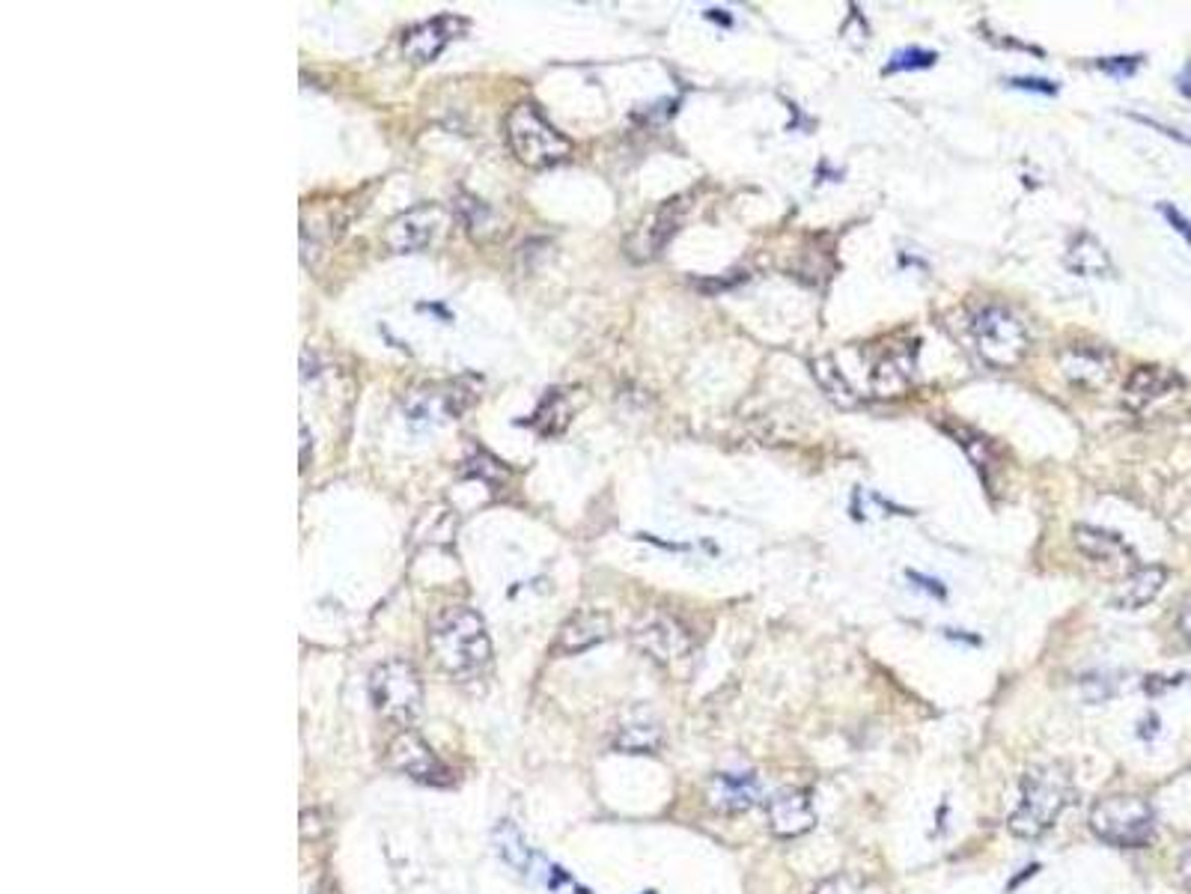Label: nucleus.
I'll return each mask as SVG.
<instances>
[{
    "mask_svg": "<svg viewBox=\"0 0 1191 894\" xmlns=\"http://www.w3.org/2000/svg\"><path fill=\"white\" fill-rule=\"evenodd\" d=\"M429 653L436 665L456 683L480 680L491 665V641L480 612L450 605L429 623Z\"/></svg>",
    "mask_w": 1191,
    "mask_h": 894,
    "instance_id": "1",
    "label": "nucleus"
},
{
    "mask_svg": "<svg viewBox=\"0 0 1191 894\" xmlns=\"http://www.w3.org/2000/svg\"><path fill=\"white\" fill-rule=\"evenodd\" d=\"M1075 799V785L1064 764L1031 767L1022 778V803L1009 814V832L1018 838H1039Z\"/></svg>",
    "mask_w": 1191,
    "mask_h": 894,
    "instance_id": "2",
    "label": "nucleus"
},
{
    "mask_svg": "<svg viewBox=\"0 0 1191 894\" xmlns=\"http://www.w3.org/2000/svg\"><path fill=\"white\" fill-rule=\"evenodd\" d=\"M504 132H507V144L512 149V156L519 158L525 167H534V171H546V167L560 165V162L573 156V144L530 101H521V105L509 110Z\"/></svg>",
    "mask_w": 1191,
    "mask_h": 894,
    "instance_id": "3",
    "label": "nucleus"
},
{
    "mask_svg": "<svg viewBox=\"0 0 1191 894\" xmlns=\"http://www.w3.org/2000/svg\"><path fill=\"white\" fill-rule=\"evenodd\" d=\"M370 698L382 719L409 728L423 710V680L409 659H388L370 674Z\"/></svg>",
    "mask_w": 1191,
    "mask_h": 894,
    "instance_id": "4",
    "label": "nucleus"
},
{
    "mask_svg": "<svg viewBox=\"0 0 1191 894\" xmlns=\"http://www.w3.org/2000/svg\"><path fill=\"white\" fill-rule=\"evenodd\" d=\"M972 334L974 347H977L983 361L992 367H1000V370L1018 367L1031 352V334L1025 329V322L1018 320L1016 313H1009L1007 308H998V304H989V308L974 313Z\"/></svg>",
    "mask_w": 1191,
    "mask_h": 894,
    "instance_id": "5",
    "label": "nucleus"
},
{
    "mask_svg": "<svg viewBox=\"0 0 1191 894\" xmlns=\"http://www.w3.org/2000/svg\"><path fill=\"white\" fill-rule=\"evenodd\" d=\"M1091 829L1111 847H1146L1155 838V814L1141 796H1109L1093 805Z\"/></svg>",
    "mask_w": 1191,
    "mask_h": 894,
    "instance_id": "6",
    "label": "nucleus"
},
{
    "mask_svg": "<svg viewBox=\"0 0 1191 894\" xmlns=\"http://www.w3.org/2000/svg\"><path fill=\"white\" fill-rule=\"evenodd\" d=\"M384 760H388V767L397 769L400 776H409L411 781H420V785L447 787L453 781V772L447 769L445 760L429 749L420 733H414V730L409 728L400 730V733L388 742Z\"/></svg>",
    "mask_w": 1191,
    "mask_h": 894,
    "instance_id": "7",
    "label": "nucleus"
},
{
    "mask_svg": "<svg viewBox=\"0 0 1191 894\" xmlns=\"http://www.w3.org/2000/svg\"><path fill=\"white\" fill-rule=\"evenodd\" d=\"M685 212H689V203L683 197H673V201L662 203L658 210L650 212L626 236L623 247H626L628 260L632 263H653L655 256H662L667 242L683 227Z\"/></svg>",
    "mask_w": 1191,
    "mask_h": 894,
    "instance_id": "8",
    "label": "nucleus"
},
{
    "mask_svg": "<svg viewBox=\"0 0 1191 894\" xmlns=\"http://www.w3.org/2000/svg\"><path fill=\"white\" fill-rule=\"evenodd\" d=\"M635 648L658 665H673L692 653L694 641L683 623L673 621L671 614H646L644 621L632 630Z\"/></svg>",
    "mask_w": 1191,
    "mask_h": 894,
    "instance_id": "9",
    "label": "nucleus"
},
{
    "mask_svg": "<svg viewBox=\"0 0 1191 894\" xmlns=\"http://www.w3.org/2000/svg\"><path fill=\"white\" fill-rule=\"evenodd\" d=\"M441 227H445V210L418 206V210L406 212V215L391 221V227L384 233V242H388L393 254H418V251H427L436 242Z\"/></svg>",
    "mask_w": 1191,
    "mask_h": 894,
    "instance_id": "10",
    "label": "nucleus"
},
{
    "mask_svg": "<svg viewBox=\"0 0 1191 894\" xmlns=\"http://www.w3.org/2000/svg\"><path fill=\"white\" fill-rule=\"evenodd\" d=\"M760 794H763V787L754 772H719L706 785V805L715 814L736 817V814L751 812Z\"/></svg>",
    "mask_w": 1191,
    "mask_h": 894,
    "instance_id": "11",
    "label": "nucleus"
},
{
    "mask_svg": "<svg viewBox=\"0 0 1191 894\" xmlns=\"http://www.w3.org/2000/svg\"><path fill=\"white\" fill-rule=\"evenodd\" d=\"M765 820H769V829L778 838H799V835L817 826V812H813V803H810V796L804 790L787 787V790H778L769 799Z\"/></svg>",
    "mask_w": 1191,
    "mask_h": 894,
    "instance_id": "12",
    "label": "nucleus"
},
{
    "mask_svg": "<svg viewBox=\"0 0 1191 894\" xmlns=\"http://www.w3.org/2000/svg\"><path fill=\"white\" fill-rule=\"evenodd\" d=\"M465 28H468V25H465V19H459V16H438V19L423 21L418 28H411L409 33L402 37V51H406L411 64H432Z\"/></svg>",
    "mask_w": 1191,
    "mask_h": 894,
    "instance_id": "13",
    "label": "nucleus"
},
{
    "mask_svg": "<svg viewBox=\"0 0 1191 894\" xmlns=\"http://www.w3.org/2000/svg\"><path fill=\"white\" fill-rule=\"evenodd\" d=\"M611 635V618L605 612H596V609H584V612H575L569 621L560 626L555 641L557 653L564 657H575V653H584V650L596 648L602 641Z\"/></svg>",
    "mask_w": 1191,
    "mask_h": 894,
    "instance_id": "14",
    "label": "nucleus"
},
{
    "mask_svg": "<svg viewBox=\"0 0 1191 894\" xmlns=\"http://www.w3.org/2000/svg\"><path fill=\"white\" fill-rule=\"evenodd\" d=\"M1073 543L1075 548L1082 552L1087 561L1100 566H1109V570H1126L1135 557L1129 552V546L1117 534L1111 531L1093 528V525H1075L1073 528Z\"/></svg>",
    "mask_w": 1191,
    "mask_h": 894,
    "instance_id": "15",
    "label": "nucleus"
},
{
    "mask_svg": "<svg viewBox=\"0 0 1191 894\" xmlns=\"http://www.w3.org/2000/svg\"><path fill=\"white\" fill-rule=\"evenodd\" d=\"M1177 385H1180V379H1177V373L1168 370V367L1141 365L1129 373L1126 388H1123V400H1126L1129 409L1141 411L1146 409V406L1162 400V397H1168V393H1173Z\"/></svg>",
    "mask_w": 1191,
    "mask_h": 894,
    "instance_id": "16",
    "label": "nucleus"
},
{
    "mask_svg": "<svg viewBox=\"0 0 1191 894\" xmlns=\"http://www.w3.org/2000/svg\"><path fill=\"white\" fill-rule=\"evenodd\" d=\"M1061 367H1064V373L1070 376L1073 382L1105 385L1111 379V370H1114V356H1111L1105 347L1075 343V347L1061 352Z\"/></svg>",
    "mask_w": 1191,
    "mask_h": 894,
    "instance_id": "17",
    "label": "nucleus"
},
{
    "mask_svg": "<svg viewBox=\"0 0 1191 894\" xmlns=\"http://www.w3.org/2000/svg\"><path fill=\"white\" fill-rule=\"evenodd\" d=\"M876 397H902L915 385V347L891 349L873 370Z\"/></svg>",
    "mask_w": 1191,
    "mask_h": 894,
    "instance_id": "18",
    "label": "nucleus"
},
{
    "mask_svg": "<svg viewBox=\"0 0 1191 894\" xmlns=\"http://www.w3.org/2000/svg\"><path fill=\"white\" fill-rule=\"evenodd\" d=\"M1164 582H1168V570L1164 566H1138L1135 573H1129L1123 579V584L1114 593V605L1123 609V612H1138L1150 605L1162 593Z\"/></svg>",
    "mask_w": 1191,
    "mask_h": 894,
    "instance_id": "19",
    "label": "nucleus"
},
{
    "mask_svg": "<svg viewBox=\"0 0 1191 894\" xmlns=\"http://www.w3.org/2000/svg\"><path fill=\"white\" fill-rule=\"evenodd\" d=\"M1064 263L1070 272L1082 274V278H1109V274L1114 272L1109 251H1105V245H1102L1096 236H1091V233H1082V236H1075L1073 242H1070Z\"/></svg>",
    "mask_w": 1191,
    "mask_h": 894,
    "instance_id": "20",
    "label": "nucleus"
},
{
    "mask_svg": "<svg viewBox=\"0 0 1191 894\" xmlns=\"http://www.w3.org/2000/svg\"><path fill=\"white\" fill-rule=\"evenodd\" d=\"M810 373H813V379H817L819 391L826 393L828 400L834 402L837 409H856L858 402H861V397L856 393L852 382L846 379V373L837 367V361L831 356L813 358V361H810Z\"/></svg>",
    "mask_w": 1191,
    "mask_h": 894,
    "instance_id": "21",
    "label": "nucleus"
},
{
    "mask_svg": "<svg viewBox=\"0 0 1191 894\" xmlns=\"http://www.w3.org/2000/svg\"><path fill=\"white\" fill-rule=\"evenodd\" d=\"M664 733L658 725H650V721H637V725H626V728L617 730L614 737V749L626 751V755H653V751L662 749Z\"/></svg>",
    "mask_w": 1191,
    "mask_h": 894,
    "instance_id": "22",
    "label": "nucleus"
},
{
    "mask_svg": "<svg viewBox=\"0 0 1191 894\" xmlns=\"http://www.w3.org/2000/svg\"><path fill=\"white\" fill-rule=\"evenodd\" d=\"M813 894H888V888H885L882 883H876V880L840 874V876H828V880H822Z\"/></svg>",
    "mask_w": 1191,
    "mask_h": 894,
    "instance_id": "23",
    "label": "nucleus"
},
{
    "mask_svg": "<svg viewBox=\"0 0 1191 894\" xmlns=\"http://www.w3.org/2000/svg\"><path fill=\"white\" fill-rule=\"evenodd\" d=\"M498 853L512 867H528V844L512 823H504L498 829Z\"/></svg>",
    "mask_w": 1191,
    "mask_h": 894,
    "instance_id": "24",
    "label": "nucleus"
},
{
    "mask_svg": "<svg viewBox=\"0 0 1191 894\" xmlns=\"http://www.w3.org/2000/svg\"><path fill=\"white\" fill-rule=\"evenodd\" d=\"M936 60H938V55H933V51H924V48H906V51H900V55L894 57L891 64L885 66V75L906 72V69H927V66H933Z\"/></svg>",
    "mask_w": 1191,
    "mask_h": 894,
    "instance_id": "25",
    "label": "nucleus"
},
{
    "mask_svg": "<svg viewBox=\"0 0 1191 894\" xmlns=\"http://www.w3.org/2000/svg\"><path fill=\"white\" fill-rule=\"evenodd\" d=\"M546 883H548V888H551V892H555V894H566V892H575V888H578V885H575L573 876L566 874V871H560V867H557V865L548 867Z\"/></svg>",
    "mask_w": 1191,
    "mask_h": 894,
    "instance_id": "26",
    "label": "nucleus"
},
{
    "mask_svg": "<svg viewBox=\"0 0 1191 894\" xmlns=\"http://www.w3.org/2000/svg\"><path fill=\"white\" fill-rule=\"evenodd\" d=\"M1159 210H1162L1164 218L1171 221V227L1177 230V233H1180V236L1185 239V242H1189V245H1191V221L1185 218V215H1182L1180 210H1173L1171 203H1162V206H1159Z\"/></svg>",
    "mask_w": 1191,
    "mask_h": 894,
    "instance_id": "27",
    "label": "nucleus"
},
{
    "mask_svg": "<svg viewBox=\"0 0 1191 894\" xmlns=\"http://www.w3.org/2000/svg\"><path fill=\"white\" fill-rule=\"evenodd\" d=\"M1177 876H1180V885L1185 892H1191V838L1182 844L1180 858H1177Z\"/></svg>",
    "mask_w": 1191,
    "mask_h": 894,
    "instance_id": "28",
    "label": "nucleus"
},
{
    "mask_svg": "<svg viewBox=\"0 0 1191 894\" xmlns=\"http://www.w3.org/2000/svg\"><path fill=\"white\" fill-rule=\"evenodd\" d=\"M328 826L319 820V812H304L301 814V838H319L325 835Z\"/></svg>",
    "mask_w": 1191,
    "mask_h": 894,
    "instance_id": "29",
    "label": "nucleus"
},
{
    "mask_svg": "<svg viewBox=\"0 0 1191 894\" xmlns=\"http://www.w3.org/2000/svg\"><path fill=\"white\" fill-rule=\"evenodd\" d=\"M1102 69L1114 75H1132L1138 69V57H1111V60H1102Z\"/></svg>",
    "mask_w": 1191,
    "mask_h": 894,
    "instance_id": "30",
    "label": "nucleus"
},
{
    "mask_svg": "<svg viewBox=\"0 0 1191 894\" xmlns=\"http://www.w3.org/2000/svg\"><path fill=\"white\" fill-rule=\"evenodd\" d=\"M1009 87H1018V90H1039V93H1046V96L1057 93V84L1043 81V78H1013Z\"/></svg>",
    "mask_w": 1191,
    "mask_h": 894,
    "instance_id": "31",
    "label": "nucleus"
},
{
    "mask_svg": "<svg viewBox=\"0 0 1191 894\" xmlns=\"http://www.w3.org/2000/svg\"><path fill=\"white\" fill-rule=\"evenodd\" d=\"M909 579H911V582H924V587H927L929 593H936V596H945V587H941V582H933V579H927V575L911 573V570H909Z\"/></svg>",
    "mask_w": 1191,
    "mask_h": 894,
    "instance_id": "32",
    "label": "nucleus"
},
{
    "mask_svg": "<svg viewBox=\"0 0 1191 894\" xmlns=\"http://www.w3.org/2000/svg\"><path fill=\"white\" fill-rule=\"evenodd\" d=\"M1180 626H1182V632H1185V639H1189V641H1191V603H1189V605H1185V609H1182Z\"/></svg>",
    "mask_w": 1191,
    "mask_h": 894,
    "instance_id": "33",
    "label": "nucleus"
},
{
    "mask_svg": "<svg viewBox=\"0 0 1191 894\" xmlns=\"http://www.w3.org/2000/svg\"><path fill=\"white\" fill-rule=\"evenodd\" d=\"M313 894H336V885L331 883V880H322V883L313 888Z\"/></svg>",
    "mask_w": 1191,
    "mask_h": 894,
    "instance_id": "34",
    "label": "nucleus"
},
{
    "mask_svg": "<svg viewBox=\"0 0 1191 894\" xmlns=\"http://www.w3.org/2000/svg\"><path fill=\"white\" fill-rule=\"evenodd\" d=\"M1180 87H1182V90H1189V87H1191V64H1189V69H1185V72L1180 75Z\"/></svg>",
    "mask_w": 1191,
    "mask_h": 894,
    "instance_id": "35",
    "label": "nucleus"
},
{
    "mask_svg": "<svg viewBox=\"0 0 1191 894\" xmlns=\"http://www.w3.org/2000/svg\"><path fill=\"white\" fill-rule=\"evenodd\" d=\"M646 894H653V892H646Z\"/></svg>",
    "mask_w": 1191,
    "mask_h": 894,
    "instance_id": "36",
    "label": "nucleus"
}]
</instances>
